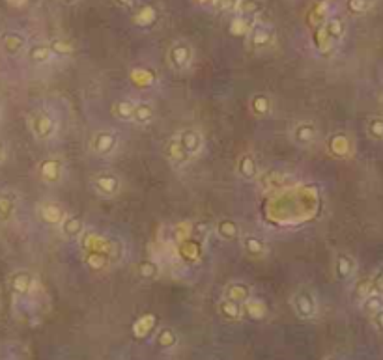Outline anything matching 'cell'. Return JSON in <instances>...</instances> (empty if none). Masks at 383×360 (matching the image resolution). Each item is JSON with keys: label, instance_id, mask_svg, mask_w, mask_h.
Instances as JSON below:
<instances>
[{"label": "cell", "instance_id": "cell-18", "mask_svg": "<svg viewBox=\"0 0 383 360\" xmlns=\"http://www.w3.org/2000/svg\"><path fill=\"white\" fill-rule=\"evenodd\" d=\"M157 19H159V11L155 6L152 4H144L142 8H138L135 15H133V23L136 26H140V28H150L157 23Z\"/></svg>", "mask_w": 383, "mask_h": 360}, {"label": "cell", "instance_id": "cell-15", "mask_svg": "<svg viewBox=\"0 0 383 360\" xmlns=\"http://www.w3.org/2000/svg\"><path fill=\"white\" fill-rule=\"evenodd\" d=\"M81 244H83L85 250H101V252H107V254H112L111 241L101 237V235L92 234V232L90 234H86V232L81 234Z\"/></svg>", "mask_w": 383, "mask_h": 360}, {"label": "cell", "instance_id": "cell-41", "mask_svg": "<svg viewBox=\"0 0 383 360\" xmlns=\"http://www.w3.org/2000/svg\"><path fill=\"white\" fill-rule=\"evenodd\" d=\"M159 275V263L153 260H142L138 263V277L144 280H153Z\"/></svg>", "mask_w": 383, "mask_h": 360}, {"label": "cell", "instance_id": "cell-52", "mask_svg": "<svg viewBox=\"0 0 383 360\" xmlns=\"http://www.w3.org/2000/svg\"><path fill=\"white\" fill-rule=\"evenodd\" d=\"M60 2H66V4H75L77 0H60Z\"/></svg>", "mask_w": 383, "mask_h": 360}, {"label": "cell", "instance_id": "cell-8", "mask_svg": "<svg viewBox=\"0 0 383 360\" xmlns=\"http://www.w3.org/2000/svg\"><path fill=\"white\" fill-rule=\"evenodd\" d=\"M327 150L335 157L344 159L353 153V142L346 133H335L327 138Z\"/></svg>", "mask_w": 383, "mask_h": 360}, {"label": "cell", "instance_id": "cell-48", "mask_svg": "<svg viewBox=\"0 0 383 360\" xmlns=\"http://www.w3.org/2000/svg\"><path fill=\"white\" fill-rule=\"evenodd\" d=\"M116 4H118L120 8H133L135 6V2L136 0H114Z\"/></svg>", "mask_w": 383, "mask_h": 360}, {"label": "cell", "instance_id": "cell-40", "mask_svg": "<svg viewBox=\"0 0 383 360\" xmlns=\"http://www.w3.org/2000/svg\"><path fill=\"white\" fill-rule=\"evenodd\" d=\"M314 41H316V47H318V50L320 52H324V54H327L329 50L335 47V43L331 41V38L325 34L324 30V25H320V26H316V32H314Z\"/></svg>", "mask_w": 383, "mask_h": 360}, {"label": "cell", "instance_id": "cell-46", "mask_svg": "<svg viewBox=\"0 0 383 360\" xmlns=\"http://www.w3.org/2000/svg\"><path fill=\"white\" fill-rule=\"evenodd\" d=\"M172 234H174L176 243H181V241H185L189 237H193V226H191V222H179V224L174 226Z\"/></svg>", "mask_w": 383, "mask_h": 360}, {"label": "cell", "instance_id": "cell-23", "mask_svg": "<svg viewBox=\"0 0 383 360\" xmlns=\"http://www.w3.org/2000/svg\"><path fill=\"white\" fill-rule=\"evenodd\" d=\"M241 308H243V314H247L249 318L256 319V321H260V319H264L265 316H267V306H265V302L262 301V299H255L253 295L241 304Z\"/></svg>", "mask_w": 383, "mask_h": 360}, {"label": "cell", "instance_id": "cell-45", "mask_svg": "<svg viewBox=\"0 0 383 360\" xmlns=\"http://www.w3.org/2000/svg\"><path fill=\"white\" fill-rule=\"evenodd\" d=\"M370 293H374V284H372V277H366L363 280H359V284L355 285V297L359 301H363L365 297Z\"/></svg>", "mask_w": 383, "mask_h": 360}, {"label": "cell", "instance_id": "cell-37", "mask_svg": "<svg viewBox=\"0 0 383 360\" xmlns=\"http://www.w3.org/2000/svg\"><path fill=\"white\" fill-rule=\"evenodd\" d=\"M251 109H253L256 116H267L273 109V103L265 93H256L251 99Z\"/></svg>", "mask_w": 383, "mask_h": 360}, {"label": "cell", "instance_id": "cell-16", "mask_svg": "<svg viewBox=\"0 0 383 360\" xmlns=\"http://www.w3.org/2000/svg\"><path fill=\"white\" fill-rule=\"evenodd\" d=\"M167 157H169V160H170L174 166H185V164H189V160L193 159L187 151L181 148L178 136L172 138L170 142L167 144Z\"/></svg>", "mask_w": 383, "mask_h": 360}, {"label": "cell", "instance_id": "cell-43", "mask_svg": "<svg viewBox=\"0 0 383 360\" xmlns=\"http://www.w3.org/2000/svg\"><path fill=\"white\" fill-rule=\"evenodd\" d=\"M131 79L135 80L138 86H152L155 82V77L150 69H144V67H136L131 71Z\"/></svg>", "mask_w": 383, "mask_h": 360}, {"label": "cell", "instance_id": "cell-19", "mask_svg": "<svg viewBox=\"0 0 383 360\" xmlns=\"http://www.w3.org/2000/svg\"><path fill=\"white\" fill-rule=\"evenodd\" d=\"M256 25V17H247V15H236L230 19V34L232 36H249V32L253 30V26Z\"/></svg>", "mask_w": 383, "mask_h": 360}, {"label": "cell", "instance_id": "cell-1", "mask_svg": "<svg viewBox=\"0 0 383 360\" xmlns=\"http://www.w3.org/2000/svg\"><path fill=\"white\" fill-rule=\"evenodd\" d=\"M30 131L36 140H49L56 133V118L49 110H38L30 120Z\"/></svg>", "mask_w": 383, "mask_h": 360}, {"label": "cell", "instance_id": "cell-24", "mask_svg": "<svg viewBox=\"0 0 383 360\" xmlns=\"http://www.w3.org/2000/svg\"><path fill=\"white\" fill-rule=\"evenodd\" d=\"M215 232L221 237L222 241H236L239 239V224L236 220H230V218H222L217 222Z\"/></svg>", "mask_w": 383, "mask_h": 360}, {"label": "cell", "instance_id": "cell-4", "mask_svg": "<svg viewBox=\"0 0 383 360\" xmlns=\"http://www.w3.org/2000/svg\"><path fill=\"white\" fill-rule=\"evenodd\" d=\"M118 146V136L112 131H97L90 140V148L97 155H111Z\"/></svg>", "mask_w": 383, "mask_h": 360}, {"label": "cell", "instance_id": "cell-31", "mask_svg": "<svg viewBox=\"0 0 383 360\" xmlns=\"http://www.w3.org/2000/svg\"><path fill=\"white\" fill-rule=\"evenodd\" d=\"M361 308H363V314L366 318H374L376 314H382L383 312V301H382V293H370L368 297H365L361 301Z\"/></svg>", "mask_w": 383, "mask_h": 360}, {"label": "cell", "instance_id": "cell-5", "mask_svg": "<svg viewBox=\"0 0 383 360\" xmlns=\"http://www.w3.org/2000/svg\"><path fill=\"white\" fill-rule=\"evenodd\" d=\"M178 140L181 144V148L187 151L191 157H195L204 150V134L198 129H183L178 134Z\"/></svg>", "mask_w": 383, "mask_h": 360}, {"label": "cell", "instance_id": "cell-9", "mask_svg": "<svg viewBox=\"0 0 383 360\" xmlns=\"http://www.w3.org/2000/svg\"><path fill=\"white\" fill-rule=\"evenodd\" d=\"M38 176L43 183L54 185L62 179V162L58 159H45L38 166Z\"/></svg>", "mask_w": 383, "mask_h": 360}, {"label": "cell", "instance_id": "cell-28", "mask_svg": "<svg viewBox=\"0 0 383 360\" xmlns=\"http://www.w3.org/2000/svg\"><path fill=\"white\" fill-rule=\"evenodd\" d=\"M238 172L243 179H255L258 176V162L251 153H245V155L239 157Z\"/></svg>", "mask_w": 383, "mask_h": 360}, {"label": "cell", "instance_id": "cell-44", "mask_svg": "<svg viewBox=\"0 0 383 360\" xmlns=\"http://www.w3.org/2000/svg\"><path fill=\"white\" fill-rule=\"evenodd\" d=\"M366 131L374 140H382L383 138V120L380 116H372L366 121Z\"/></svg>", "mask_w": 383, "mask_h": 360}, {"label": "cell", "instance_id": "cell-42", "mask_svg": "<svg viewBox=\"0 0 383 360\" xmlns=\"http://www.w3.org/2000/svg\"><path fill=\"white\" fill-rule=\"evenodd\" d=\"M13 211H15V201L9 194H0V220L6 222L13 217Z\"/></svg>", "mask_w": 383, "mask_h": 360}, {"label": "cell", "instance_id": "cell-47", "mask_svg": "<svg viewBox=\"0 0 383 360\" xmlns=\"http://www.w3.org/2000/svg\"><path fill=\"white\" fill-rule=\"evenodd\" d=\"M195 4L202 6V8H217L221 2L219 0H195Z\"/></svg>", "mask_w": 383, "mask_h": 360}, {"label": "cell", "instance_id": "cell-7", "mask_svg": "<svg viewBox=\"0 0 383 360\" xmlns=\"http://www.w3.org/2000/svg\"><path fill=\"white\" fill-rule=\"evenodd\" d=\"M249 43L253 49H265L275 41V32L269 25H262V23H256L253 26V30L249 32Z\"/></svg>", "mask_w": 383, "mask_h": 360}, {"label": "cell", "instance_id": "cell-11", "mask_svg": "<svg viewBox=\"0 0 383 360\" xmlns=\"http://www.w3.org/2000/svg\"><path fill=\"white\" fill-rule=\"evenodd\" d=\"M38 215H40V218L45 224H54V226H58L62 222V218L66 217L64 209L60 207L58 203H54V201H43V203H40L38 205Z\"/></svg>", "mask_w": 383, "mask_h": 360}, {"label": "cell", "instance_id": "cell-27", "mask_svg": "<svg viewBox=\"0 0 383 360\" xmlns=\"http://www.w3.org/2000/svg\"><path fill=\"white\" fill-rule=\"evenodd\" d=\"M251 295H253V291H251V285L241 284V282H234V284H230L228 287L224 289V297L230 299V301L239 302V304H243V302L247 301Z\"/></svg>", "mask_w": 383, "mask_h": 360}, {"label": "cell", "instance_id": "cell-17", "mask_svg": "<svg viewBox=\"0 0 383 360\" xmlns=\"http://www.w3.org/2000/svg\"><path fill=\"white\" fill-rule=\"evenodd\" d=\"M292 134H294V140L301 144V146L312 144L316 140V136H318L314 123H310V121H299V123H296Z\"/></svg>", "mask_w": 383, "mask_h": 360}, {"label": "cell", "instance_id": "cell-38", "mask_svg": "<svg viewBox=\"0 0 383 360\" xmlns=\"http://www.w3.org/2000/svg\"><path fill=\"white\" fill-rule=\"evenodd\" d=\"M49 45V49L52 50V54L54 56H69V54H73V50H75V45L69 41V40H64V38H54L51 43H47Z\"/></svg>", "mask_w": 383, "mask_h": 360}, {"label": "cell", "instance_id": "cell-35", "mask_svg": "<svg viewBox=\"0 0 383 360\" xmlns=\"http://www.w3.org/2000/svg\"><path fill=\"white\" fill-rule=\"evenodd\" d=\"M157 345L165 349V351H170L174 349L176 345H178V334H176V330L170 327H163L157 330Z\"/></svg>", "mask_w": 383, "mask_h": 360}, {"label": "cell", "instance_id": "cell-30", "mask_svg": "<svg viewBox=\"0 0 383 360\" xmlns=\"http://www.w3.org/2000/svg\"><path fill=\"white\" fill-rule=\"evenodd\" d=\"M243 248L251 258H264L265 252H267L265 243L256 235H245L243 237Z\"/></svg>", "mask_w": 383, "mask_h": 360}, {"label": "cell", "instance_id": "cell-36", "mask_svg": "<svg viewBox=\"0 0 383 360\" xmlns=\"http://www.w3.org/2000/svg\"><path fill=\"white\" fill-rule=\"evenodd\" d=\"M178 244H179V252H181L183 258H187V260H198L200 258V250H202L200 239L189 237V239H185V241H181Z\"/></svg>", "mask_w": 383, "mask_h": 360}, {"label": "cell", "instance_id": "cell-6", "mask_svg": "<svg viewBox=\"0 0 383 360\" xmlns=\"http://www.w3.org/2000/svg\"><path fill=\"white\" fill-rule=\"evenodd\" d=\"M9 287H11V293L15 297H28L32 287H34V277L25 269L15 271L9 277Z\"/></svg>", "mask_w": 383, "mask_h": 360}, {"label": "cell", "instance_id": "cell-14", "mask_svg": "<svg viewBox=\"0 0 383 360\" xmlns=\"http://www.w3.org/2000/svg\"><path fill=\"white\" fill-rule=\"evenodd\" d=\"M324 30H325V34L331 38V41L337 43V41H340L342 38L346 36L348 26H346L344 17H340V15H329L324 21Z\"/></svg>", "mask_w": 383, "mask_h": 360}, {"label": "cell", "instance_id": "cell-22", "mask_svg": "<svg viewBox=\"0 0 383 360\" xmlns=\"http://www.w3.org/2000/svg\"><path fill=\"white\" fill-rule=\"evenodd\" d=\"M85 263L88 269L92 271H103L111 265V254L101 250H86Z\"/></svg>", "mask_w": 383, "mask_h": 360}, {"label": "cell", "instance_id": "cell-20", "mask_svg": "<svg viewBox=\"0 0 383 360\" xmlns=\"http://www.w3.org/2000/svg\"><path fill=\"white\" fill-rule=\"evenodd\" d=\"M155 116V109L150 101H140V103H135V110H133V118L131 121L136 123V125H148L150 121Z\"/></svg>", "mask_w": 383, "mask_h": 360}, {"label": "cell", "instance_id": "cell-10", "mask_svg": "<svg viewBox=\"0 0 383 360\" xmlns=\"http://www.w3.org/2000/svg\"><path fill=\"white\" fill-rule=\"evenodd\" d=\"M94 189L101 196H116L120 193V177L114 174H99L94 177Z\"/></svg>", "mask_w": 383, "mask_h": 360}, {"label": "cell", "instance_id": "cell-51", "mask_svg": "<svg viewBox=\"0 0 383 360\" xmlns=\"http://www.w3.org/2000/svg\"><path fill=\"white\" fill-rule=\"evenodd\" d=\"M219 2H221V6H234L236 0H219Z\"/></svg>", "mask_w": 383, "mask_h": 360}, {"label": "cell", "instance_id": "cell-49", "mask_svg": "<svg viewBox=\"0 0 383 360\" xmlns=\"http://www.w3.org/2000/svg\"><path fill=\"white\" fill-rule=\"evenodd\" d=\"M9 4H13V6H23V4H26L28 0H8Z\"/></svg>", "mask_w": 383, "mask_h": 360}, {"label": "cell", "instance_id": "cell-2", "mask_svg": "<svg viewBox=\"0 0 383 360\" xmlns=\"http://www.w3.org/2000/svg\"><path fill=\"white\" fill-rule=\"evenodd\" d=\"M193 47L187 41H176L172 43V47L167 52V58L170 67H174L176 71H185L193 64Z\"/></svg>", "mask_w": 383, "mask_h": 360}, {"label": "cell", "instance_id": "cell-32", "mask_svg": "<svg viewBox=\"0 0 383 360\" xmlns=\"http://www.w3.org/2000/svg\"><path fill=\"white\" fill-rule=\"evenodd\" d=\"M155 328V316L153 314H144L142 318H138L133 325V334L136 338H148L150 332Z\"/></svg>", "mask_w": 383, "mask_h": 360}, {"label": "cell", "instance_id": "cell-26", "mask_svg": "<svg viewBox=\"0 0 383 360\" xmlns=\"http://www.w3.org/2000/svg\"><path fill=\"white\" fill-rule=\"evenodd\" d=\"M219 314H221L224 319H230V321H239V319L243 318V308H241V304L236 301H230V299H222L219 301Z\"/></svg>", "mask_w": 383, "mask_h": 360}, {"label": "cell", "instance_id": "cell-34", "mask_svg": "<svg viewBox=\"0 0 383 360\" xmlns=\"http://www.w3.org/2000/svg\"><path fill=\"white\" fill-rule=\"evenodd\" d=\"M327 17H329V4H327V0H320V2L312 4V8L308 11V21H310V25L312 26L324 25V21Z\"/></svg>", "mask_w": 383, "mask_h": 360}, {"label": "cell", "instance_id": "cell-3", "mask_svg": "<svg viewBox=\"0 0 383 360\" xmlns=\"http://www.w3.org/2000/svg\"><path fill=\"white\" fill-rule=\"evenodd\" d=\"M292 308L296 312V316L301 319H312L318 314V302H316L314 295L306 289H301L292 297Z\"/></svg>", "mask_w": 383, "mask_h": 360}, {"label": "cell", "instance_id": "cell-12", "mask_svg": "<svg viewBox=\"0 0 383 360\" xmlns=\"http://www.w3.org/2000/svg\"><path fill=\"white\" fill-rule=\"evenodd\" d=\"M355 269H357V261H355L353 256H349V254H337V258H335V277L339 280L351 278L353 273H355Z\"/></svg>", "mask_w": 383, "mask_h": 360}, {"label": "cell", "instance_id": "cell-13", "mask_svg": "<svg viewBox=\"0 0 383 360\" xmlns=\"http://www.w3.org/2000/svg\"><path fill=\"white\" fill-rule=\"evenodd\" d=\"M58 226L60 234L64 235L66 239H77L85 232V220L81 217H77V215H66Z\"/></svg>", "mask_w": 383, "mask_h": 360}, {"label": "cell", "instance_id": "cell-50", "mask_svg": "<svg viewBox=\"0 0 383 360\" xmlns=\"http://www.w3.org/2000/svg\"><path fill=\"white\" fill-rule=\"evenodd\" d=\"M4 157H6V151H4V146L0 144V164L4 162Z\"/></svg>", "mask_w": 383, "mask_h": 360}, {"label": "cell", "instance_id": "cell-33", "mask_svg": "<svg viewBox=\"0 0 383 360\" xmlns=\"http://www.w3.org/2000/svg\"><path fill=\"white\" fill-rule=\"evenodd\" d=\"M133 110H135V101L133 99H120L114 103L112 107V114L120 121H131L133 118Z\"/></svg>", "mask_w": 383, "mask_h": 360}, {"label": "cell", "instance_id": "cell-29", "mask_svg": "<svg viewBox=\"0 0 383 360\" xmlns=\"http://www.w3.org/2000/svg\"><path fill=\"white\" fill-rule=\"evenodd\" d=\"M52 58H54V54H52V50L49 49L47 43H38V45H32L28 49V60L32 64H47Z\"/></svg>", "mask_w": 383, "mask_h": 360}, {"label": "cell", "instance_id": "cell-39", "mask_svg": "<svg viewBox=\"0 0 383 360\" xmlns=\"http://www.w3.org/2000/svg\"><path fill=\"white\" fill-rule=\"evenodd\" d=\"M374 6V0H346V8L351 15H366Z\"/></svg>", "mask_w": 383, "mask_h": 360}, {"label": "cell", "instance_id": "cell-21", "mask_svg": "<svg viewBox=\"0 0 383 360\" xmlns=\"http://www.w3.org/2000/svg\"><path fill=\"white\" fill-rule=\"evenodd\" d=\"M2 47L8 54L15 56L26 49V38L21 32H8L2 40Z\"/></svg>", "mask_w": 383, "mask_h": 360}, {"label": "cell", "instance_id": "cell-25", "mask_svg": "<svg viewBox=\"0 0 383 360\" xmlns=\"http://www.w3.org/2000/svg\"><path fill=\"white\" fill-rule=\"evenodd\" d=\"M234 11L239 15L258 17L264 11V4L260 0H236L234 2Z\"/></svg>", "mask_w": 383, "mask_h": 360}]
</instances>
